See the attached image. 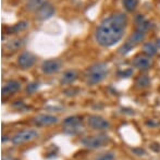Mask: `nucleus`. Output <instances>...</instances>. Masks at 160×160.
<instances>
[{
  "label": "nucleus",
  "mask_w": 160,
  "mask_h": 160,
  "mask_svg": "<svg viewBox=\"0 0 160 160\" xmlns=\"http://www.w3.org/2000/svg\"><path fill=\"white\" fill-rule=\"evenodd\" d=\"M128 17L124 13H113L102 20L95 31L97 44L102 47H111L118 44L125 33Z\"/></svg>",
  "instance_id": "f257e3e1"
},
{
  "label": "nucleus",
  "mask_w": 160,
  "mask_h": 160,
  "mask_svg": "<svg viewBox=\"0 0 160 160\" xmlns=\"http://www.w3.org/2000/svg\"><path fill=\"white\" fill-rule=\"evenodd\" d=\"M108 74V67L103 62H97L86 69L84 73L85 83L89 86H94L101 83Z\"/></svg>",
  "instance_id": "f03ea898"
},
{
  "label": "nucleus",
  "mask_w": 160,
  "mask_h": 160,
  "mask_svg": "<svg viewBox=\"0 0 160 160\" xmlns=\"http://www.w3.org/2000/svg\"><path fill=\"white\" fill-rule=\"evenodd\" d=\"M109 136L105 133H99L97 135H92V136L83 137L81 139L82 145L88 149H99V148L105 147L109 144Z\"/></svg>",
  "instance_id": "7ed1b4c3"
},
{
  "label": "nucleus",
  "mask_w": 160,
  "mask_h": 160,
  "mask_svg": "<svg viewBox=\"0 0 160 160\" xmlns=\"http://www.w3.org/2000/svg\"><path fill=\"white\" fill-rule=\"evenodd\" d=\"M39 136V131L36 128H24L14 134L11 138L13 145H22V144L28 143L31 141H34L35 138Z\"/></svg>",
  "instance_id": "20e7f679"
},
{
  "label": "nucleus",
  "mask_w": 160,
  "mask_h": 160,
  "mask_svg": "<svg viewBox=\"0 0 160 160\" xmlns=\"http://www.w3.org/2000/svg\"><path fill=\"white\" fill-rule=\"evenodd\" d=\"M83 128V119L78 116L68 117L62 122L63 132L68 135H75L81 132Z\"/></svg>",
  "instance_id": "39448f33"
},
{
  "label": "nucleus",
  "mask_w": 160,
  "mask_h": 160,
  "mask_svg": "<svg viewBox=\"0 0 160 160\" xmlns=\"http://www.w3.org/2000/svg\"><path fill=\"white\" fill-rule=\"evenodd\" d=\"M145 35H146V31L136 28V30L132 33V35L130 36L128 42L120 48V52L122 53V55H125V53L128 52L135 45L143 42L144 38H145Z\"/></svg>",
  "instance_id": "423d86ee"
},
{
  "label": "nucleus",
  "mask_w": 160,
  "mask_h": 160,
  "mask_svg": "<svg viewBox=\"0 0 160 160\" xmlns=\"http://www.w3.org/2000/svg\"><path fill=\"white\" fill-rule=\"evenodd\" d=\"M87 124H88V127L91 128L96 131H106L108 128H110L109 121H107L102 117L97 116V114L89 116L87 118Z\"/></svg>",
  "instance_id": "0eeeda50"
},
{
  "label": "nucleus",
  "mask_w": 160,
  "mask_h": 160,
  "mask_svg": "<svg viewBox=\"0 0 160 160\" xmlns=\"http://www.w3.org/2000/svg\"><path fill=\"white\" fill-rule=\"evenodd\" d=\"M18 67L22 70H28L36 63V57L30 51H23L21 55L18 57L17 60Z\"/></svg>",
  "instance_id": "6e6552de"
},
{
  "label": "nucleus",
  "mask_w": 160,
  "mask_h": 160,
  "mask_svg": "<svg viewBox=\"0 0 160 160\" xmlns=\"http://www.w3.org/2000/svg\"><path fill=\"white\" fill-rule=\"evenodd\" d=\"M59 119L56 116L48 113H42L35 116V118L33 119V122L37 127H51V125L58 123Z\"/></svg>",
  "instance_id": "1a4fd4ad"
},
{
  "label": "nucleus",
  "mask_w": 160,
  "mask_h": 160,
  "mask_svg": "<svg viewBox=\"0 0 160 160\" xmlns=\"http://www.w3.org/2000/svg\"><path fill=\"white\" fill-rule=\"evenodd\" d=\"M55 7L50 3V2H45L37 11H36V20L37 21H46L49 18H51L55 14Z\"/></svg>",
  "instance_id": "9d476101"
},
{
  "label": "nucleus",
  "mask_w": 160,
  "mask_h": 160,
  "mask_svg": "<svg viewBox=\"0 0 160 160\" xmlns=\"http://www.w3.org/2000/svg\"><path fill=\"white\" fill-rule=\"evenodd\" d=\"M61 69V62L59 60L56 59H50L45 61L42 65V71L44 74L46 75H52V74H56L57 72L60 71Z\"/></svg>",
  "instance_id": "9b49d317"
},
{
  "label": "nucleus",
  "mask_w": 160,
  "mask_h": 160,
  "mask_svg": "<svg viewBox=\"0 0 160 160\" xmlns=\"http://www.w3.org/2000/svg\"><path fill=\"white\" fill-rule=\"evenodd\" d=\"M132 63H133V67L136 68V69L141 70V71H146V70H148L152 67V59H150V57H148V56L138 55L133 59Z\"/></svg>",
  "instance_id": "f8f14e48"
},
{
  "label": "nucleus",
  "mask_w": 160,
  "mask_h": 160,
  "mask_svg": "<svg viewBox=\"0 0 160 160\" xmlns=\"http://www.w3.org/2000/svg\"><path fill=\"white\" fill-rule=\"evenodd\" d=\"M20 89H21V84H20V82H18V81H15V80L8 81V82L2 86L1 95L2 97L13 95V94L18 93Z\"/></svg>",
  "instance_id": "ddd939ff"
},
{
  "label": "nucleus",
  "mask_w": 160,
  "mask_h": 160,
  "mask_svg": "<svg viewBox=\"0 0 160 160\" xmlns=\"http://www.w3.org/2000/svg\"><path fill=\"white\" fill-rule=\"evenodd\" d=\"M78 78V72L76 70H67L60 78L61 85H71Z\"/></svg>",
  "instance_id": "4468645a"
},
{
  "label": "nucleus",
  "mask_w": 160,
  "mask_h": 160,
  "mask_svg": "<svg viewBox=\"0 0 160 160\" xmlns=\"http://www.w3.org/2000/svg\"><path fill=\"white\" fill-rule=\"evenodd\" d=\"M24 42L20 38H14V39H10L6 44V49L9 51H15L19 50L22 46H23Z\"/></svg>",
  "instance_id": "2eb2a0df"
},
{
  "label": "nucleus",
  "mask_w": 160,
  "mask_h": 160,
  "mask_svg": "<svg viewBox=\"0 0 160 160\" xmlns=\"http://www.w3.org/2000/svg\"><path fill=\"white\" fill-rule=\"evenodd\" d=\"M143 51L148 57H154V56L158 52V48H157L156 44H154V42H148L144 44Z\"/></svg>",
  "instance_id": "dca6fc26"
},
{
  "label": "nucleus",
  "mask_w": 160,
  "mask_h": 160,
  "mask_svg": "<svg viewBox=\"0 0 160 160\" xmlns=\"http://www.w3.org/2000/svg\"><path fill=\"white\" fill-rule=\"evenodd\" d=\"M45 0H26L25 9L28 11H37L42 4L45 3Z\"/></svg>",
  "instance_id": "f3484780"
},
{
  "label": "nucleus",
  "mask_w": 160,
  "mask_h": 160,
  "mask_svg": "<svg viewBox=\"0 0 160 160\" xmlns=\"http://www.w3.org/2000/svg\"><path fill=\"white\" fill-rule=\"evenodd\" d=\"M135 85H136L138 88H146L150 85V78L147 75V74H141L138 78H136V82H135Z\"/></svg>",
  "instance_id": "a211bd4d"
},
{
  "label": "nucleus",
  "mask_w": 160,
  "mask_h": 160,
  "mask_svg": "<svg viewBox=\"0 0 160 160\" xmlns=\"http://www.w3.org/2000/svg\"><path fill=\"white\" fill-rule=\"evenodd\" d=\"M28 23L26 21H22V22H19V23H17L15 25H13L12 28H8L7 30V33L8 34H17L19 32H21V31L25 30L26 28H28Z\"/></svg>",
  "instance_id": "6ab92c4d"
},
{
  "label": "nucleus",
  "mask_w": 160,
  "mask_h": 160,
  "mask_svg": "<svg viewBox=\"0 0 160 160\" xmlns=\"http://www.w3.org/2000/svg\"><path fill=\"white\" fill-rule=\"evenodd\" d=\"M123 7L128 12H133L137 7V0H122Z\"/></svg>",
  "instance_id": "aec40b11"
},
{
  "label": "nucleus",
  "mask_w": 160,
  "mask_h": 160,
  "mask_svg": "<svg viewBox=\"0 0 160 160\" xmlns=\"http://www.w3.org/2000/svg\"><path fill=\"white\" fill-rule=\"evenodd\" d=\"M96 160H116V155L113 152H105L97 156Z\"/></svg>",
  "instance_id": "412c9836"
},
{
  "label": "nucleus",
  "mask_w": 160,
  "mask_h": 160,
  "mask_svg": "<svg viewBox=\"0 0 160 160\" xmlns=\"http://www.w3.org/2000/svg\"><path fill=\"white\" fill-rule=\"evenodd\" d=\"M38 88H39V83H38V82H32V83H30L28 86H26L25 92H26V94H28V95H32V94L37 92Z\"/></svg>",
  "instance_id": "4be33fe9"
},
{
  "label": "nucleus",
  "mask_w": 160,
  "mask_h": 160,
  "mask_svg": "<svg viewBox=\"0 0 160 160\" xmlns=\"http://www.w3.org/2000/svg\"><path fill=\"white\" fill-rule=\"evenodd\" d=\"M146 125L149 128H157V127H159V122H155L154 120H148L147 122H146Z\"/></svg>",
  "instance_id": "5701e85b"
},
{
  "label": "nucleus",
  "mask_w": 160,
  "mask_h": 160,
  "mask_svg": "<svg viewBox=\"0 0 160 160\" xmlns=\"http://www.w3.org/2000/svg\"><path fill=\"white\" fill-rule=\"evenodd\" d=\"M156 46H157V48H158V51L160 52V38H158V39L156 40Z\"/></svg>",
  "instance_id": "b1692460"
},
{
  "label": "nucleus",
  "mask_w": 160,
  "mask_h": 160,
  "mask_svg": "<svg viewBox=\"0 0 160 160\" xmlns=\"http://www.w3.org/2000/svg\"><path fill=\"white\" fill-rule=\"evenodd\" d=\"M2 160H12L11 158H8V157H3V158H2Z\"/></svg>",
  "instance_id": "393cba45"
}]
</instances>
